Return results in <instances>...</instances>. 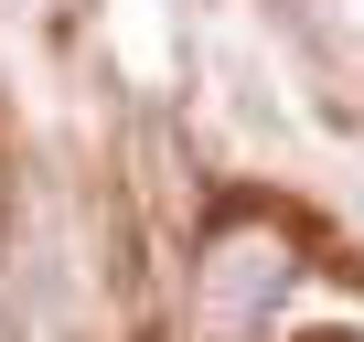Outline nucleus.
I'll return each mask as SVG.
<instances>
[{"instance_id": "obj_1", "label": "nucleus", "mask_w": 364, "mask_h": 342, "mask_svg": "<svg viewBox=\"0 0 364 342\" xmlns=\"http://www.w3.org/2000/svg\"><path fill=\"white\" fill-rule=\"evenodd\" d=\"M289 236L279 225H257V214H236V225H215L204 236V257H193V289H204V331L215 342H257V321L279 310V289H289Z\"/></svg>"}]
</instances>
